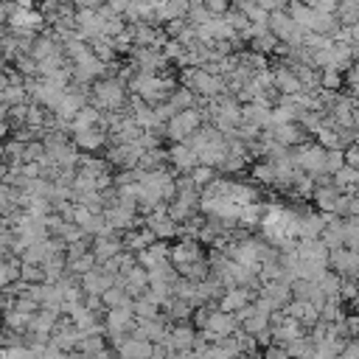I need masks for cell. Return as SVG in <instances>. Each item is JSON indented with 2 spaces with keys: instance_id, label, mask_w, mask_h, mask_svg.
Wrapping results in <instances>:
<instances>
[{
  "instance_id": "1",
  "label": "cell",
  "mask_w": 359,
  "mask_h": 359,
  "mask_svg": "<svg viewBox=\"0 0 359 359\" xmlns=\"http://www.w3.org/2000/svg\"><path fill=\"white\" fill-rule=\"evenodd\" d=\"M93 104L104 112H115V109H123L129 104V84L118 76H104V79H95L93 81V93H90Z\"/></svg>"
},
{
  "instance_id": "2",
  "label": "cell",
  "mask_w": 359,
  "mask_h": 359,
  "mask_svg": "<svg viewBox=\"0 0 359 359\" xmlns=\"http://www.w3.org/2000/svg\"><path fill=\"white\" fill-rule=\"evenodd\" d=\"M180 84H188L202 98H213V95L230 93L227 90V79L219 76V73H210L205 67H180Z\"/></svg>"
},
{
  "instance_id": "3",
  "label": "cell",
  "mask_w": 359,
  "mask_h": 359,
  "mask_svg": "<svg viewBox=\"0 0 359 359\" xmlns=\"http://www.w3.org/2000/svg\"><path fill=\"white\" fill-rule=\"evenodd\" d=\"M325 154H328V149L320 143V140H306V143H297V146H292L289 149V157H292V163L297 165V168H303V171H309V174H323L325 171Z\"/></svg>"
},
{
  "instance_id": "4",
  "label": "cell",
  "mask_w": 359,
  "mask_h": 359,
  "mask_svg": "<svg viewBox=\"0 0 359 359\" xmlns=\"http://www.w3.org/2000/svg\"><path fill=\"white\" fill-rule=\"evenodd\" d=\"M202 123H205V118H202V109H199V107L180 109L174 118L165 121V137H168L171 143H182V140H188Z\"/></svg>"
},
{
  "instance_id": "5",
  "label": "cell",
  "mask_w": 359,
  "mask_h": 359,
  "mask_svg": "<svg viewBox=\"0 0 359 359\" xmlns=\"http://www.w3.org/2000/svg\"><path fill=\"white\" fill-rule=\"evenodd\" d=\"M269 28L275 31V36L280 39V42H289V45H303V36H306V31L292 20V14L286 11V8H275L272 14H269Z\"/></svg>"
},
{
  "instance_id": "6",
  "label": "cell",
  "mask_w": 359,
  "mask_h": 359,
  "mask_svg": "<svg viewBox=\"0 0 359 359\" xmlns=\"http://www.w3.org/2000/svg\"><path fill=\"white\" fill-rule=\"evenodd\" d=\"M115 353H121L126 359H146V356H154V342L135 328L129 337L121 339V345L115 348Z\"/></svg>"
},
{
  "instance_id": "7",
  "label": "cell",
  "mask_w": 359,
  "mask_h": 359,
  "mask_svg": "<svg viewBox=\"0 0 359 359\" xmlns=\"http://www.w3.org/2000/svg\"><path fill=\"white\" fill-rule=\"evenodd\" d=\"M104 216H107V222L115 227V230H132V227H137V224H143V222H137V210L135 208H129V205H123L121 199H115V202H109L107 208H104Z\"/></svg>"
},
{
  "instance_id": "8",
  "label": "cell",
  "mask_w": 359,
  "mask_h": 359,
  "mask_svg": "<svg viewBox=\"0 0 359 359\" xmlns=\"http://www.w3.org/2000/svg\"><path fill=\"white\" fill-rule=\"evenodd\" d=\"M328 266L334 272H339L342 278H359V252L351 247H337V250H331Z\"/></svg>"
},
{
  "instance_id": "9",
  "label": "cell",
  "mask_w": 359,
  "mask_h": 359,
  "mask_svg": "<svg viewBox=\"0 0 359 359\" xmlns=\"http://www.w3.org/2000/svg\"><path fill=\"white\" fill-rule=\"evenodd\" d=\"M115 283H121L132 297H140V294L149 289V269H146L143 264H135V266H129V269L118 272Z\"/></svg>"
},
{
  "instance_id": "10",
  "label": "cell",
  "mask_w": 359,
  "mask_h": 359,
  "mask_svg": "<svg viewBox=\"0 0 359 359\" xmlns=\"http://www.w3.org/2000/svg\"><path fill=\"white\" fill-rule=\"evenodd\" d=\"M168 165L177 174H188V171H194V165H199V154L185 140L182 143H171V149H168Z\"/></svg>"
},
{
  "instance_id": "11",
  "label": "cell",
  "mask_w": 359,
  "mask_h": 359,
  "mask_svg": "<svg viewBox=\"0 0 359 359\" xmlns=\"http://www.w3.org/2000/svg\"><path fill=\"white\" fill-rule=\"evenodd\" d=\"M309 129L300 123V121H286V123H272V137L283 146H297V143H306L309 140Z\"/></svg>"
},
{
  "instance_id": "12",
  "label": "cell",
  "mask_w": 359,
  "mask_h": 359,
  "mask_svg": "<svg viewBox=\"0 0 359 359\" xmlns=\"http://www.w3.org/2000/svg\"><path fill=\"white\" fill-rule=\"evenodd\" d=\"M255 294H258V289H252V286H230L222 297H219V309H224V311H241L244 306H250L252 300H255Z\"/></svg>"
},
{
  "instance_id": "13",
  "label": "cell",
  "mask_w": 359,
  "mask_h": 359,
  "mask_svg": "<svg viewBox=\"0 0 359 359\" xmlns=\"http://www.w3.org/2000/svg\"><path fill=\"white\" fill-rule=\"evenodd\" d=\"M76 31L84 39H93L98 34H104V17L98 8H76Z\"/></svg>"
},
{
  "instance_id": "14",
  "label": "cell",
  "mask_w": 359,
  "mask_h": 359,
  "mask_svg": "<svg viewBox=\"0 0 359 359\" xmlns=\"http://www.w3.org/2000/svg\"><path fill=\"white\" fill-rule=\"evenodd\" d=\"M73 143L81 149V151H98L101 146L109 143V132L104 126H90V129H76L73 135Z\"/></svg>"
},
{
  "instance_id": "15",
  "label": "cell",
  "mask_w": 359,
  "mask_h": 359,
  "mask_svg": "<svg viewBox=\"0 0 359 359\" xmlns=\"http://www.w3.org/2000/svg\"><path fill=\"white\" fill-rule=\"evenodd\" d=\"M199 258H205V255H202V241H199V238L180 236V241L171 244V261H174V266L188 264V261H199Z\"/></svg>"
},
{
  "instance_id": "16",
  "label": "cell",
  "mask_w": 359,
  "mask_h": 359,
  "mask_svg": "<svg viewBox=\"0 0 359 359\" xmlns=\"http://www.w3.org/2000/svg\"><path fill=\"white\" fill-rule=\"evenodd\" d=\"M115 278H118V275L107 272V269L98 264V266H93L90 272L81 275V289H84L87 294H101L104 289H109V286L115 283Z\"/></svg>"
},
{
  "instance_id": "17",
  "label": "cell",
  "mask_w": 359,
  "mask_h": 359,
  "mask_svg": "<svg viewBox=\"0 0 359 359\" xmlns=\"http://www.w3.org/2000/svg\"><path fill=\"white\" fill-rule=\"evenodd\" d=\"M272 73H275V87H278L280 93H289V95H294V93L306 90V87H303V81H300V76L292 70V65H286V62H278V65L272 67Z\"/></svg>"
},
{
  "instance_id": "18",
  "label": "cell",
  "mask_w": 359,
  "mask_h": 359,
  "mask_svg": "<svg viewBox=\"0 0 359 359\" xmlns=\"http://www.w3.org/2000/svg\"><path fill=\"white\" fill-rule=\"evenodd\" d=\"M59 317H62V311H56V309H50V306H42L39 311H34L28 331H31V334H39V337H50L53 328H56V323H59Z\"/></svg>"
},
{
  "instance_id": "19",
  "label": "cell",
  "mask_w": 359,
  "mask_h": 359,
  "mask_svg": "<svg viewBox=\"0 0 359 359\" xmlns=\"http://www.w3.org/2000/svg\"><path fill=\"white\" fill-rule=\"evenodd\" d=\"M264 297H269L272 303H275V309H283L294 294H292V280H283V278H278V280H266L261 289H258Z\"/></svg>"
},
{
  "instance_id": "20",
  "label": "cell",
  "mask_w": 359,
  "mask_h": 359,
  "mask_svg": "<svg viewBox=\"0 0 359 359\" xmlns=\"http://www.w3.org/2000/svg\"><path fill=\"white\" fill-rule=\"evenodd\" d=\"M323 230H325V216H323V210H320V213H311V210L297 213V233H300V238H320Z\"/></svg>"
},
{
  "instance_id": "21",
  "label": "cell",
  "mask_w": 359,
  "mask_h": 359,
  "mask_svg": "<svg viewBox=\"0 0 359 359\" xmlns=\"http://www.w3.org/2000/svg\"><path fill=\"white\" fill-rule=\"evenodd\" d=\"M241 121H250V123H255V126L266 129V126H272V123H275V121H272V107L258 104V101H250V104H244V107H241Z\"/></svg>"
},
{
  "instance_id": "22",
  "label": "cell",
  "mask_w": 359,
  "mask_h": 359,
  "mask_svg": "<svg viewBox=\"0 0 359 359\" xmlns=\"http://www.w3.org/2000/svg\"><path fill=\"white\" fill-rule=\"evenodd\" d=\"M143 222L157 233V238H165V241H168V238L180 236V222H174L168 213H165V216H146Z\"/></svg>"
},
{
  "instance_id": "23",
  "label": "cell",
  "mask_w": 359,
  "mask_h": 359,
  "mask_svg": "<svg viewBox=\"0 0 359 359\" xmlns=\"http://www.w3.org/2000/svg\"><path fill=\"white\" fill-rule=\"evenodd\" d=\"M334 185H337L342 194H359V168L345 163V165L334 174Z\"/></svg>"
},
{
  "instance_id": "24",
  "label": "cell",
  "mask_w": 359,
  "mask_h": 359,
  "mask_svg": "<svg viewBox=\"0 0 359 359\" xmlns=\"http://www.w3.org/2000/svg\"><path fill=\"white\" fill-rule=\"evenodd\" d=\"M227 199H233L236 205L258 202V188L250 185V182H236V180H230V185H227Z\"/></svg>"
},
{
  "instance_id": "25",
  "label": "cell",
  "mask_w": 359,
  "mask_h": 359,
  "mask_svg": "<svg viewBox=\"0 0 359 359\" xmlns=\"http://www.w3.org/2000/svg\"><path fill=\"white\" fill-rule=\"evenodd\" d=\"M160 314H163V306L149 292H143L140 297H135V317L137 320H151V317H160Z\"/></svg>"
},
{
  "instance_id": "26",
  "label": "cell",
  "mask_w": 359,
  "mask_h": 359,
  "mask_svg": "<svg viewBox=\"0 0 359 359\" xmlns=\"http://www.w3.org/2000/svg\"><path fill=\"white\" fill-rule=\"evenodd\" d=\"M342 191L331 182V185H317L314 188V205H317V210H334V205H337V196H339Z\"/></svg>"
},
{
  "instance_id": "27",
  "label": "cell",
  "mask_w": 359,
  "mask_h": 359,
  "mask_svg": "<svg viewBox=\"0 0 359 359\" xmlns=\"http://www.w3.org/2000/svg\"><path fill=\"white\" fill-rule=\"evenodd\" d=\"M90 48H93V53H95L101 62H115V56H118L115 42H112V36H107V34L93 36V39H90Z\"/></svg>"
},
{
  "instance_id": "28",
  "label": "cell",
  "mask_w": 359,
  "mask_h": 359,
  "mask_svg": "<svg viewBox=\"0 0 359 359\" xmlns=\"http://www.w3.org/2000/svg\"><path fill=\"white\" fill-rule=\"evenodd\" d=\"M177 269H180V275H182V278H191V280L202 283V280L210 275V261H208V258H199V261H188V264H180Z\"/></svg>"
},
{
  "instance_id": "29",
  "label": "cell",
  "mask_w": 359,
  "mask_h": 359,
  "mask_svg": "<svg viewBox=\"0 0 359 359\" xmlns=\"http://www.w3.org/2000/svg\"><path fill=\"white\" fill-rule=\"evenodd\" d=\"M280 45V39L275 36V31L269 28V31H264V34H258V36H252L250 39V48L252 50H258V53H266V56H272L275 53V48Z\"/></svg>"
},
{
  "instance_id": "30",
  "label": "cell",
  "mask_w": 359,
  "mask_h": 359,
  "mask_svg": "<svg viewBox=\"0 0 359 359\" xmlns=\"http://www.w3.org/2000/svg\"><path fill=\"white\" fill-rule=\"evenodd\" d=\"M177 109H188V107H196V101H199V95L188 87V84H177L174 87V93H171V98H168Z\"/></svg>"
},
{
  "instance_id": "31",
  "label": "cell",
  "mask_w": 359,
  "mask_h": 359,
  "mask_svg": "<svg viewBox=\"0 0 359 359\" xmlns=\"http://www.w3.org/2000/svg\"><path fill=\"white\" fill-rule=\"evenodd\" d=\"M250 174H252V180H255V182H261V185H278L275 163H269V160H261V163H255V165L250 168Z\"/></svg>"
},
{
  "instance_id": "32",
  "label": "cell",
  "mask_w": 359,
  "mask_h": 359,
  "mask_svg": "<svg viewBox=\"0 0 359 359\" xmlns=\"http://www.w3.org/2000/svg\"><path fill=\"white\" fill-rule=\"evenodd\" d=\"M0 98H3V107H14V104H22V101H28L31 95H28L25 84H3V90H0Z\"/></svg>"
},
{
  "instance_id": "33",
  "label": "cell",
  "mask_w": 359,
  "mask_h": 359,
  "mask_svg": "<svg viewBox=\"0 0 359 359\" xmlns=\"http://www.w3.org/2000/svg\"><path fill=\"white\" fill-rule=\"evenodd\" d=\"M337 17H339L342 25L359 22V0H339L337 3Z\"/></svg>"
},
{
  "instance_id": "34",
  "label": "cell",
  "mask_w": 359,
  "mask_h": 359,
  "mask_svg": "<svg viewBox=\"0 0 359 359\" xmlns=\"http://www.w3.org/2000/svg\"><path fill=\"white\" fill-rule=\"evenodd\" d=\"M345 84V73L337 67H320V87L325 90H342Z\"/></svg>"
},
{
  "instance_id": "35",
  "label": "cell",
  "mask_w": 359,
  "mask_h": 359,
  "mask_svg": "<svg viewBox=\"0 0 359 359\" xmlns=\"http://www.w3.org/2000/svg\"><path fill=\"white\" fill-rule=\"evenodd\" d=\"M191 177H194V182L199 185V191L205 188V185H210L216 177H219V168L216 165H208V163H199V165H194V171H188Z\"/></svg>"
},
{
  "instance_id": "36",
  "label": "cell",
  "mask_w": 359,
  "mask_h": 359,
  "mask_svg": "<svg viewBox=\"0 0 359 359\" xmlns=\"http://www.w3.org/2000/svg\"><path fill=\"white\" fill-rule=\"evenodd\" d=\"M20 278H22V280H28V283H45V280H48L45 264H31V261H22Z\"/></svg>"
},
{
  "instance_id": "37",
  "label": "cell",
  "mask_w": 359,
  "mask_h": 359,
  "mask_svg": "<svg viewBox=\"0 0 359 359\" xmlns=\"http://www.w3.org/2000/svg\"><path fill=\"white\" fill-rule=\"evenodd\" d=\"M317 140H320L325 149H345V143H342V132H339V129H331V126L317 129Z\"/></svg>"
},
{
  "instance_id": "38",
  "label": "cell",
  "mask_w": 359,
  "mask_h": 359,
  "mask_svg": "<svg viewBox=\"0 0 359 359\" xmlns=\"http://www.w3.org/2000/svg\"><path fill=\"white\" fill-rule=\"evenodd\" d=\"M14 65L20 67V73H22L25 79H34V76H39V62H36L31 53H20V56L14 59Z\"/></svg>"
},
{
  "instance_id": "39",
  "label": "cell",
  "mask_w": 359,
  "mask_h": 359,
  "mask_svg": "<svg viewBox=\"0 0 359 359\" xmlns=\"http://www.w3.org/2000/svg\"><path fill=\"white\" fill-rule=\"evenodd\" d=\"M67 266H70V269H73L76 275H84V272H90L93 266H98V258H95V252L90 250V252H84L81 258H73V261H70Z\"/></svg>"
},
{
  "instance_id": "40",
  "label": "cell",
  "mask_w": 359,
  "mask_h": 359,
  "mask_svg": "<svg viewBox=\"0 0 359 359\" xmlns=\"http://www.w3.org/2000/svg\"><path fill=\"white\" fill-rule=\"evenodd\" d=\"M314 289H317V280H311V278H294L292 280V294L300 300H309Z\"/></svg>"
},
{
  "instance_id": "41",
  "label": "cell",
  "mask_w": 359,
  "mask_h": 359,
  "mask_svg": "<svg viewBox=\"0 0 359 359\" xmlns=\"http://www.w3.org/2000/svg\"><path fill=\"white\" fill-rule=\"evenodd\" d=\"M345 149H328L325 154V174H337L342 165H345Z\"/></svg>"
},
{
  "instance_id": "42",
  "label": "cell",
  "mask_w": 359,
  "mask_h": 359,
  "mask_svg": "<svg viewBox=\"0 0 359 359\" xmlns=\"http://www.w3.org/2000/svg\"><path fill=\"white\" fill-rule=\"evenodd\" d=\"M339 303H342L339 297H328V300H325V306L320 309V317H323V320H328V323L342 320L345 314H342V306H339Z\"/></svg>"
},
{
  "instance_id": "43",
  "label": "cell",
  "mask_w": 359,
  "mask_h": 359,
  "mask_svg": "<svg viewBox=\"0 0 359 359\" xmlns=\"http://www.w3.org/2000/svg\"><path fill=\"white\" fill-rule=\"evenodd\" d=\"M345 247H351V250L359 252V222L353 216L345 219Z\"/></svg>"
},
{
  "instance_id": "44",
  "label": "cell",
  "mask_w": 359,
  "mask_h": 359,
  "mask_svg": "<svg viewBox=\"0 0 359 359\" xmlns=\"http://www.w3.org/2000/svg\"><path fill=\"white\" fill-rule=\"evenodd\" d=\"M188 22H191L188 17H177V20H168V22L163 25V28H165V34H168L171 39H177V36H180V34H182V31L188 28Z\"/></svg>"
},
{
  "instance_id": "45",
  "label": "cell",
  "mask_w": 359,
  "mask_h": 359,
  "mask_svg": "<svg viewBox=\"0 0 359 359\" xmlns=\"http://www.w3.org/2000/svg\"><path fill=\"white\" fill-rule=\"evenodd\" d=\"M351 202H353V194H339L337 196V205H334V213L342 216V219H348L351 216Z\"/></svg>"
},
{
  "instance_id": "46",
  "label": "cell",
  "mask_w": 359,
  "mask_h": 359,
  "mask_svg": "<svg viewBox=\"0 0 359 359\" xmlns=\"http://www.w3.org/2000/svg\"><path fill=\"white\" fill-rule=\"evenodd\" d=\"M205 6L210 8V14H216V17H224V14L233 8V0H205Z\"/></svg>"
},
{
  "instance_id": "47",
  "label": "cell",
  "mask_w": 359,
  "mask_h": 359,
  "mask_svg": "<svg viewBox=\"0 0 359 359\" xmlns=\"http://www.w3.org/2000/svg\"><path fill=\"white\" fill-rule=\"evenodd\" d=\"M345 359H359V337H348V342L342 345V353Z\"/></svg>"
},
{
  "instance_id": "48",
  "label": "cell",
  "mask_w": 359,
  "mask_h": 359,
  "mask_svg": "<svg viewBox=\"0 0 359 359\" xmlns=\"http://www.w3.org/2000/svg\"><path fill=\"white\" fill-rule=\"evenodd\" d=\"M345 160H348V165H356V168H359V146H356V143H351V146L345 149Z\"/></svg>"
},
{
  "instance_id": "49",
  "label": "cell",
  "mask_w": 359,
  "mask_h": 359,
  "mask_svg": "<svg viewBox=\"0 0 359 359\" xmlns=\"http://www.w3.org/2000/svg\"><path fill=\"white\" fill-rule=\"evenodd\" d=\"M104 3H109V0H73L76 8H101Z\"/></svg>"
}]
</instances>
